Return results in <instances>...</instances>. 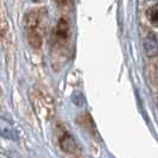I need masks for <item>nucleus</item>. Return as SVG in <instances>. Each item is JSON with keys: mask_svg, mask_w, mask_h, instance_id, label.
Instances as JSON below:
<instances>
[{"mask_svg": "<svg viewBox=\"0 0 158 158\" xmlns=\"http://www.w3.org/2000/svg\"><path fill=\"white\" fill-rule=\"evenodd\" d=\"M58 143H60V146L61 149L64 150L68 153H75L77 151V144L74 140V138L71 137L68 132L63 131L62 135H60L58 138Z\"/></svg>", "mask_w": 158, "mask_h": 158, "instance_id": "4", "label": "nucleus"}, {"mask_svg": "<svg viewBox=\"0 0 158 158\" xmlns=\"http://www.w3.org/2000/svg\"><path fill=\"white\" fill-rule=\"evenodd\" d=\"M56 5L58 6V8H63V10H67L68 7L71 6V2L73 0H55Z\"/></svg>", "mask_w": 158, "mask_h": 158, "instance_id": "7", "label": "nucleus"}, {"mask_svg": "<svg viewBox=\"0 0 158 158\" xmlns=\"http://www.w3.org/2000/svg\"><path fill=\"white\" fill-rule=\"evenodd\" d=\"M0 135L4 138H8V139H12V138L15 139L17 137L13 127L6 120H1V119H0Z\"/></svg>", "mask_w": 158, "mask_h": 158, "instance_id": "5", "label": "nucleus"}, {"mask_svg": "<svg viewBox=\"0 0 158 158\" xmlns=\"http://www.w3.org/2000/svg\"><path fill=\"white\" fill-rule=\"evenodd\" d=\"M47 12L44 8H33L24 17V29L27 43L33 49H40L45 31Z\"/></svg>", "mask_w": 158, "mask_h": 158, "instance_id": "1", "label": "nucleus"}, {"mask_svg": "<svg viewBox=\"0 0 158 158\" xmlns=\"http://www.w3.org/2000/svg\"><path fill=\"white\" fill-rule=\"evenodd\" d=\"M6 30H7V24H6V20H5L4 17H2L1 11H0V37L5 35Z\"/></svg>", "mask_w": 158, "mask_h": 158, "instance_id": "8", "label": "nucleus"}, {"mask_svg": "<svg viewBox=\"0 0 158 158\" xmlns=\"http://www.w3.org/2000/svg\"><path fill=\"white\" fill-rule=\"evenodd\" d=\"M69 35H70L69 22L67 20V18H60L52 30V42L56 48L65 44L69 40Z\"/></svg>", "mask_w": 158, "mask_h": 158, "instance_id": "2", "label": "nucleus"}, {"mask_svg": "<svg viewBox=\"0 0 158 158\" xmlns=\"http://www.w3.org/2000/svg\"><path fill=\"white\" fill-rule=\"evenodd\" d=\"M144 50L149 57H155L158 55V38L155 33H148L144 40Z\"/></svg>", "mask_w": 158, "mask_h": 158, "instance_id": "3", "label": "nucleus"}, {"mask_svg": "<svg viewBox=\"0 0 158 158\" xmlns=\"http://www.w3.org/2000/svg\"><path fill=\"white\" fill-rule=\"evenodd\" d=\"M148 18H149V22H150L153 26L158 27V4L152 6L148 12Z\"/></svg>", "mask_w": 158, "mask_h": 158, "instance_id": "6", "label": "nucleus"}]
</instances>
